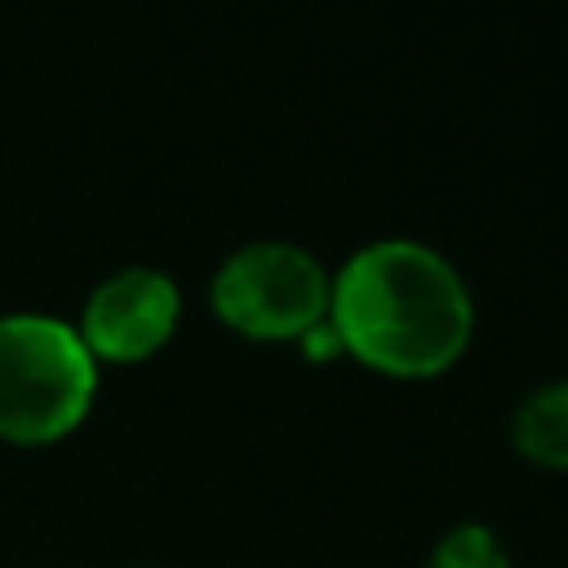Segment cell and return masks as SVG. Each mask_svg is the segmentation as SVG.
Wrapping results in <instances>:
<instances>
[{"label": "cell", "mask_w": 568, "mask_h": 568, "mask_svg": "<svg viewBox=\"0 0 568 568\" xmlns=\"http://www.w3.org/2000/svg\"><path fill=\"white\" fill-rule=\"evenodd\" d=\"M178 320H182L178 284L164 271L124 266L89 293L75 333L93 359L138 364V359H151L173 337Z\"/></svg>", "instance_id": "cell-4"}, {"label": "cell", "mask_w": 568, "mask_h": 568, "mask_svg": "<svg viewBox=\"0 0 568 568\" xmlns=\"http://www.w3.org/2000/svg\"><path fill=\"white\" fill-rule=\"evenodd\" d=\"M510 444L537 466L568 470V382H550L515 408Z\"/></svg>", "instance_id": "cell-5"}, {"label": "cell", "mask_w": 568, "mask_h": 568, "mask_svg": "<svg viewBox=\"0 0 568 568\" xmlns=\"http://www.w3.org/2000/svg\"><path fill=\"white\" fill-rule=\"evenodd\" d=\"M328 324L364 368L426 382L466 355L475 306L444 253L417 240H377L333 275Z\"/></svg>", "instance_id": "cell-1"}, {"label": "cell", "mask_w": 568, "mask_h": 568, "mask_svg": "<svg viewBox=\"0 0 568 568\" xmlns=\"http://www.w3.org/2000/svg\"><path fill=\"white\" fill-rule=\"evenodd\" d=\"M98 395V359L80 333L49 315H0V439L53 444Z\"/></svg>", "instance_id": "cell-2"}, {"label": "cell", "mask_w": 568, "mask_h": 568, "mask_svg": "<svg viewBox=\"0 0 568 568\" xmlns=\"http://www.w3.org/2000/svg\"><path fill=\"white\" fill-rule=\"evenodd\" d=\"M426 568H510V555L484 524H457L453 532L439 537L430 550Z\"/></svg>", "instance_id": "cell-6"}, {"label": "cell", "mask_w": 568, "mask_h": 568, "mask_svg": "<svg viewBox=\"0 0 568 568\" xmlns=\"http://www.w3.org/2000/svg\"><path fill=\"white\" fill-rule=\"evenodd\" d=\"M333 275L297 244L262 240L235 248L209 288L213 315L253 342H302L328 320Z\"/></svg>", "instance_id": "cell-3"}]
</instances>
